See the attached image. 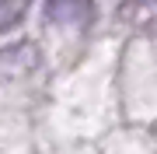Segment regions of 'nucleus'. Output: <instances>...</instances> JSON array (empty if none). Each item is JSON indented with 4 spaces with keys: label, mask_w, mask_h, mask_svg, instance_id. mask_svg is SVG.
<instances>
[{
    "label": "nucleus",
    "mask_w": 157,
    "mask_h": 154,
    "mask_svg": "<svg viewBox=\"0 0 157 154\" xmlns=\"http://www.w3.org/2000/svg\"><path fill=\"white\" fill-rule=\"evenodd\" d=\"M91 14H94V0H45V18L63 28L87 25Z\"/></svg>",
    "instance_id": "f257e3e1"
},
{
    "label": "nucleus",
    "mask_w": 157,
    "mask_h": 154,
    "mask_svg": "<svg viewBox=\"0 0 157 154\" xmlns=\"http://www.w3.org/2000/svg\"><path fill=\"white\" fill-rule=\"evenodd\" d=\"M42 63V53L32 46V42H17V46L0 53V77H21L32 74L35 67Z\"/></svg>",
    "instance_id": "f03ea898"
},
{
    "label": "nucleus",
    "mask_w": 157,
    "mask_h": 154,
    "mask_svg": "<svg viewBox=\"0 0 157 154\" xmlns=\"http://www.w3.org/2000/svg\"><path fill=\"white\" fill-rule=\"evenodd\" d=\"M32 0H0V35L11 32L17 21L25 18V11H28Z\"/></svg>",
    "instance_id": "7ed1b4c3"
}]
</instances>
